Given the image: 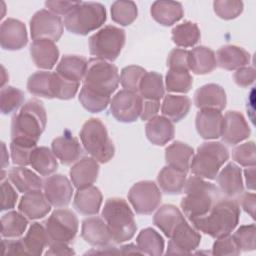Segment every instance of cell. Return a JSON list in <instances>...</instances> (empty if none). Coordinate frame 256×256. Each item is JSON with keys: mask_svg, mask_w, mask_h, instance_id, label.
<instances>
[{"mask_svg": "<svg viewBox=\"0 0 256 256\" xmlns=\"http://www.w3.org/2000/svg\"><path fill=\"white\" fill-rule=\"evenodd\" d=\"M120 82L118 68L101 59L88 61L79 102L88 112L99 113L105 110Z\"/></svg>", "mask_w": 256, "mask_h": 256, "instance_id": "6da1fadb", "label": "cell"}, {"mask_svg": "<svg viewBox=\"0 0 256 256\" xmlns=\"http://www.w3.org/2000/svg\"><path fill=\"white\" fill-rule=\"evenodd\" d=\"M240 208L231 198L219 199L210 211L202 217L190 220L192 226L212 238L229 235L238 225Z\"/></svg>", "mask_w": 256, "mask_h": 256, "instance_id": "7a4b0ae2", "label": "cell"}, {"mask_svg": "<svg viewBox=\"0 0 256 256\" xmlns=\"http://www.w3.org/2000/svg\"><path fill=\"white\" fill-rule=\"evenodd\" d=\"M183 192L185 196L182 198L180 206L189 221L207 214L220 199L218 188L198 176L186 179Z\"/></svg>", "mask_w": 256, "mask_h": 256, "instance_id": "3957f363", "label": "cell"}, {"mask_svg": "<svg viewBox=\"0 0 256 256\" xmlns=\"http://www.w3.org/2000/svg\"><path fill=\"white\" fill-rule=\"evenodd\" d=\"M46 123L47 115L43 103L37 99H31L12 118L11 140H24L37 144Z\"/></svg>", "mask_w": 256, "mask_h": 256, "instance_id": "277c9868", "label": "cell"}, {"mask_svg": "<svg viewBox=\"0 0 256 256\" xmlns=\"http://www.w3.org/2000/svg\"><path fill=\"white\" fill-rule=\"evenodd\" d=\"M101 214L115 243L126 242L135 235L137 225L134 214L124 199L116 197L107 199Z\"/></svg>", "mask_w": 256, "mask_h": 256, "instance_id": "5b68a950", "label": "cell"}, {"mask_svg": "<svg viewBox=\"0 0 256 256\" xmlns=\"http://www.w3.org/2000/svg\"><path fill=\"white\" fill-rule=\"evenodd\" d=\"M229 159V151L221 142L202 143L193 155L190 170L198 177L214 180L220 168Z\"/></svg>", "mask_w": 256, "mask_h": 256, "instance_id": "8992f818", "label": "cell"}, {"mask_svg": "<svg viewBox=\"0 0 256 256\" xmlns=\"http://www.w3.org/2000/svg\"><path fill=\"white\" fill-rule=\"evenodd\" d=\"M79 135L86 152L99 163H107L113 158L115 148L105 125L100 119L91 118L87 120L83 124Z\"/></svg>", "mask_w": 256, "mask_h": 256, "instance_id": "52a82bcc", "label": "cell"}, {"mask_svg": "<svg viewBox=\"0 0 256 256\" xmlns=\"http://www.w3.org/2000/svg\"><path fill=\"white\" fill-rule=\"evenodd\" d=\"M106 9L98 2H80L64 19V26L73 34L85 36L106 21Z\"/></svg>", "mask_w": 256, "mask_h": 256, "instance_id": "ba28073f", "label": "cell"}, {"mask_svg": "<svg viewBox=\"0 0 256 256\" xmlns=\"http://www.w3.org/2000/svg\"><path fill=\"white\" fill-rule=\"evenodd\" d=\"M125 31L113 25H107L90 36L89 52L97 59L114 61L120 55L125 44Z\"/></svg>", "mask_w": 256, "mask_h": 256, "instance_id": "9c48e42d", "label": "cell"}, {"mask_svg": "<svg viewBox=\"0 0 256 256\" xmlns=\"http://www.w3.org/2000/svg\"><path fill=\"white\" fill-rule=\"evenodd\" d=\"M49 244H69L77 235L79 222L75 213L69 209H56L44 221Z\"/></svg>", "mask_w": 256, "mask_h": 256, "instance_id": "30bf717a", "label": "cell"}, {"mask_svg": "<svg viewBox=\"0 0 256 256\" xmlns=\"http://www.w3.org/2000/svg\"><path fill=\"white\" fill-rule=\"evenodd\" d=\"M162 199L158 185L149 180L135 183L128 192V200L137 214L149 215L160 205Z\"/></svg>", "mask_w": 256, "mask_h": 256, "instance_id": "8fae6325", "label": "cell"}, {"mask_svg": "<svg viewBox=\"0 0 256 256\" xmlns=\"http://www.w3.org/2000/svg\"><path fill=\"white\" fill-rule=\"evenodd\" d=\"M30 34L33 41L48 39L57 42L63 34V22L60 16L51 11L39 10L30 20Z\"/></svg>", "mask_w": 256, "mask_h": 256, "instance_id": "7c38bea8", "label": "cell"}, {"mask_svg": "<svg viewBox=\"0 0 256 256\" xmlns=\"http://www.w3.org/2000/svg\"><path fill=\"white\" fill-rule=\"evenodd\" d=\"M142 98L132 91L120 90L110 101V112L112 116L119 122L132 123L135 122L141 113Z\"/></svg>", "mask_w": 256, "mask_h": 256, "instance_id": "4fadbf2b", "label": "cell"}, {"mask_svg": "<svg viewBox=\"0 0 256 256\" xmlns=\"http://www.w3.org/2000/svg\"><path fill=\"white\" fill-rule=\"evenodd\" d=\"M200 241L198 230L185 220L171 235L166 254H189L199 246Z\"/></svg>", "mask_w": 256, "mask_h": 256, "instance_id": "5bb4252c", "label": "cell"}, {"mask_svg": "<svg viewBox=\"0 0 256 256\" xmlns=\"http://www.w3.org/2000/svg\"><path fill=\"white\" fill-rule=\"evenodd\" d=\"M44 195L55 208L66 207L73 195V186L69 179L62 174L48 176L43 182Z\"/></svg>", "mask_w": 256, "mask_h": 256, "instance_id": "9a60e30c", "label": "cell"}, {"mask_svg": "<svg viewBox=\"0 0 256 256\" xmlns=\"http://www.w3.org/2000/svg\"><path fill=\"white\" fill-rule=\"evenodd\" d=\"M250 133V127L240 112L228 111L223 116L220 137L226 144H238L247 139Z\"/></svg>", "mask_w": 256, "mask_h": 256, "instance_id": "2e32d148", "label": "cell"}, {"mask_svg": "<svg viewBox=\"0 0 256 256\" xmlns=\"http://www.w3.org/2000/svg\"><path fill=\"white\" fill-rule=\"evenodd\" d=\"M28 42L25 24L15 18H7L0 26V44L5 50L15 51L26 46Z\"/></svg>", "mask_w": 256, "mask_h": 256, "instance_id": "e0dca14e", "label": "cell"}, {"mask_svg": "<svg viewBox=\"0 0 256 256\" xmlns=\"http://www.w3.org/2000/svg\"><path fill=\"white\" fill-rule=\"evenodd\" d=\"M99 163L93 157H83L76 161L69 171L72 184L77 188L92 186L99 174Z\"/></svg>", "mask_w": 256, "mask_h": 256, "instance_id": "ac0fdd59", "label": "cell"}, {"mask_svg": "<svg viewBox=\"0 0 256 256\" xmlns=\"http://www.w3.org/2000/svg\"><path fill=\"white\" fill-rule=\"evenodd\" d=\"M219 191L227 198L239 196L244 191L242 170L236 164L228 163L216 176Z\"/></svg>", "mask_w": 256, "mask_h": 256, "instance_id": "d6986e66", "label": "cell"}, {"mask_svg": "<svg viewBox=\"0 0 256 256\" xmlns=\"http://www.w3.org/2000/svg\"><path fill=\"white\" fill-rule=\"evenodd\" d=\"M227 97L224 89L214 83L198 88L194 94V104L199 109H216L222 111L226 107Z\"/></svg>", "mask_w": 256, "mask_h": 256, "instance_id": "ffe728a7", "label": "cell"}, {"mask_svg": "<svg viewBox=\"0 0 256 256\" xmlns=\"http://www.w3.org/2000/svg\"><path fill=\"white\" fill-rule=\"evenodd\" d=\"M223 115L216 109H200L196 114L195 126L203 139H217L221 135Z\"/></svg>", "mask_w": 256, "mask_h": 256, "instance_id": "44dd1931", "label": "cell"}, {"mask_svg": "<svg viewBox=\"0 0 256 256\" xmlns=\"http://www.w3.org/2000/svg\"><path fill=\"white\" fill-rule=\"evenodd\" d=\"M18 210L28 220H37L45 217L50 212L51 204L41 190L33 191L25 193L21 197Z\"/></svg>", "mask_w": 256, "mask_h": 256, "instance_id": "7402d4cb", "label": "cell"}, {"mask_svg": "<svg viewBox=\"0 0 256 256\" xmlns=\"http://www.w3.org/2000/svg\"><path fill=\"white\" fill-rule=\"evenodd\" d=\"M30 56L38 68L50 70L57 63L59 50L55 42L48 39H38L30 45Z\"/></svg>", "mask_w": 256, "mask_h": 256, "instance_id": "603a6c76", "label": "cell"}, {"mask_svg": "<svg viewBox=\"0 0 256 256\" xmlns=\"http://www.w3.org/2000/svg\"><path fill=\"white\" fill-rule=\"evenodd\" d=\"M81 237L85 242L96 247L108 245L110 240H112L106 222L104 219L96 216L83 220Z\"/></svg>", "mask_w": 256, "mask_h": 256, "instance_id": "cb8c5ba5", "label": "cell"}, {"mask_svg": "<svg viewBox=\"0 0 256 256\" xmlns=\"http://www.w3.org/2000/svg\"><path fill=\"white\" fill-rule=\"evenodd\" d=\"M51 150L64 165L75 163L82 154V147L79 141L70 134H64L55 138L51 143Z\"/></svg>", "mask_w": 256, "mask_h": 256, "instance_id": "d4e9b609", "label": "cell"}, {"mask_svg": "<svg viewBox=\"0 0 256 256\" xmlns=\"http://www.w3.org/2000/svg\"><path fill=\"white\" fill-rule=\"evenodd\" d=\"M147 139L154 145L164 146L174 138L175 129L172 121L165 116H155L145 125Z\"/></svg>", "mask_w": 256, "mask_h": 256, "instance_id": "484cf974", "label": "cell"}, {"mask_svg": "<svg viewBox=\"0 0 256 256\" xmlns=\"http://www.w3.org/2000/svg\"><path fill=\"white\" fill-rule=\"evenodd\" d=\"M217 65L221 68L232 71L247 66L250 63V54L244 48L235 45H225L216 53Z\"/></svg>", "mask_w": 256, "mask_h": 256, "instance_id": "4316f807", "label": "cell"}, {"mask_svg": "<svg viewBox=\"0 0 256 256\" xmlns=\"http://www.w3.org/2000/svg\"><path fill=\"white\" fill-rule=\"evenodd\" d=\"M102 193L99 188L95 186H89L81 189H77L74 196L73 205L74 208L82 215L90 216L98 214L102 204Z\"/></svg>", "mask_w": 256, "mask_h": 256, "instance_id": "83f0119b", "label": "cell"}, {"mask_svg": "<svg viewBox=\"0 0 256 256\" xmlns=\"http://www.w3.org/2000/svg\"><path fill=\"white\" fill-rule=\"evenodd\" d=\"M152 18L163 26H172L182 19L184 11L180 2L159 0L151 5Z\"/></svg>", "mask_w": 256, "mask_h": 256, "instance_id": "f1b7e54d", "label": "cell"}, {"mask_svg": "<svg viewBox=\"0 0 256 256\" xmlns=\"http://www.w3.org/2000/svg\"><path fill=\"white\" fill-rule=\"evenodd\" d=\"M188 66L194 74L204 75L217 67L216 56L213 50L205 46H197L188 51Z\"/></svg>", "mask_w": 256, "mask_h": 256, "instance_id": "f546056e", "label": "cell"}, {"mask_svg": "<svg viewBox=\"0 0 256 256\" xmlns=\"http://www.w3.org/2000/svg\"><path fill=\"white\" fill-rule=\"evenodd\" d=\"M182 212L174 205H162L153 216V223L158 227L166 237L170 238L175 229L185 221Z\"/></svg>", "mask_w": 256, "mask_h": 256, "instance_id": "4dcf8cb0", "label": "cell"}, {"mask_svg": "<svg viewBox=\"0 0 256 256\" xmlns=\"http://www.w3.org/2000/svg\"><path fill=\"white\" fill-rule=\"evenodd\" d=\"M7 175L9 181L21 193L39 191L43 188L44 181L35 172L24 166L12 168Z\"/></svg>", "mask_w": 256, "mask_h": 256, "instance_id": "1f68e13d", "label": "cell"}, {"mask_svg": "<svg viewBox=\"0 0 256 256\" xmlns=\"http://www.w3.org/2000/svg\"><path fill=\"white\" fill-rule=\"evenodd\" d=\"M193 155V148L181 141H175L165 149V161L167 165L185 173L190 169Z\"/></svg>", "mask_w": 256, "mask_h": 256, "instance_id": "d6a6232c", "label": "cell"}, {"mask_svg": "<svg viewBox=\"0 0 256 256\" xmlns=\"http://www.w3.org/2000/svg\"><path fill=\"white\" fill-rule=\"evenodd\" d=\"M88 61L86 58L78 55H65L59 61L56 67V73L62 77L80 83L84 79Z\"/></svg>", "mask_w": 256, "mask_h": 256, "instance_id": "836d02e7", "label": "cell"}, {"mask_svg": "<svg viewBox=\"0 0 256 256\" xmlns=\"http://www.w3.org/2000/svg\"><path fill=\"white\" fill-rule=\"evenodd\" d=\"M191 108V100L184 95L168 94L164 97L161 112L173 122H179L187 116Z\"/></svg>", "mask_w": 256, "mask_h": 256, "instance_id": "e575fe53", "label": "cell"}, {"mask_svg": "<svg viewBox=\"0 0 256 256\" xmlns=\"http://www.w3.org/2000/svg\"><path fill=\"white\" fill-rule=\"evenodd\" d=\"M187 173L171 166H165L157 176L160 189L167 194H180L183 192Z\"/></svg>", "mask_w": 256, "mask_h": 256, "instance_id": "d590c367", "label": "cell"}, {"mask_svg": "<svg viewBox=\"0 0 256 256\" xmlns=\"http://www.w3.org/2000/svg\"><path fill=\"white\" fill-rule=\"evenodd\" d=\"M27 255L40 256L47 245H49L48 236L44 225L34 222L29 227L25 236L22 238Z\"/></svg>", "mask_w": 256, "mask_h": 256, "instance_id": "8d00e7d4", "label": "cell"}, {"mask_svg": "<svg viewBox=\"0 0 256 256\" xmlns=\"http://www.w3.org/2000/svg\"><path fill=\"white\" fill-rule=\"evenodd\" d=\"M30 166L40 175L50 176L57 170L58 162L52 150L41 146L33 150L30 157Z\"/></svg>", "mask_w": 256, "mask_h": 256, "instance_id": "74e56055", "label": "cell"}, {"mask_svg": "<svg viewBox=\"0 0 256 256\" xmlns=\"http://www.w3.org/2000/svg\"><path fill=\"white\" fill-rule=\"evenodd\" d=\"M136 243L142 254L159 256L164 253V239L153 228L142 229L137 235Z\"/></svg>", "mask_w": 256, "mask_h": 256, "instance_id": "f35d334b", "label": "cell"}, {"mask_svg": "<svg viewBox=\"0 0 256 256\" xmlns=\"http://www.w3.org/2000/svg\"><path fill=\"white\" fill-rule=\"evenodd\" d=\"M28 219L17 211H9L1 217V236L3 238H20L26 231Z\"/></svg>", "mask_w": 256, "mask_h": 256, "instance_id": "ab89813d", "label": "cell"}, {"mask_svg": "<svg viewBox=\"0 0 256 256\" xmlns=\"http://www.w3.org/2000/svg\"><path fill=\"white\" fill-rule=\"evenodd\" d=\"M27 90L34 96L52 99L53 92V73L48 71H37L33 73L27 81Z\"/></svg>", "mask_w": 256, "mask_h": 256, "instance_id": "60d3db41", "label": "cell"}, {"mask_svg": "<svg viewBox=\"0 0 256 256\" xmlns=\"http://www.w3.org/2000/svg\"><path fill=\"white\" fill-rule=\"evenodd\" d=\"M200 37L199 27L191 21H184L172 29V41L179 47H193L199 42Z\"/></svg>", "mask_w": 256, "mask_h": 256, "instance_id": "b9f144b4", "label": "cell"}, {"mask_svg": "<svg viewBox=\"0 0 256 256\" xmlns=\"http://www.w3.org/2000/svg\"><path fill=\"white\" fill-rule=\"evenodd\" d=\"M164 93L165 90L162 75L154 71L146 72L138 88V94L141 98L160 101L164 96Z\"/></svg>", "mask_w": 256, "mask_h": 256, "instance_id": "7bdbcfd3", "label": "cell"}, {"mask_svg": "<svg viewBox=\"0 0 256 256\" xmlns=\"http://www.w3.org/2000/svg\"><path fill=\"white\" fill-rule=\"evenodd\" d=\"M25 101L23 91L13 86L3 87L0 91V110L2 114L8 115L16 112Z\"/></svg>", "mask_w": 256, "mask_h": 256, "instance_id": "ee69618b", "label": "cell"}, {"mask_svg": "<svg viewBox=\"0 0 256 256\" xmlns=\"http://www.w3.org/2000/svg\"><path fill=\"white\" fill-rule=\"evenodd\" d=\"M138 10L133 1H115L111 5V18L121 26H128L137 18Z\"/></svg>", "mask_w": 256, "mask_h": 256, "instance_id": "f6af8a7d", "label": "cell"}, {"mask_svg": "<svg viewBox=\"0 0 256 256\" xmlns=\"http://www.w3.org/2000/svg\"><path fill=\"white\" fill-rule=\"evenodd\" d=\"M193 78L189 71L168 70L165 77V86L169 92L187 93L191 90Z\"/></svg>", "mask_w": 256, "mask_h": 256, "instance_id": "bcb514c9", "label": "cell"}, {"mask_svg": "<svg viewBox=\"0 0 256 256\" xmlns=\"http://www.w3.org/2000/svg\"><path fill=\"white\" fill-rule=\"evenodd\" d=\"M37 147L36 143L24 140H11L10 153L12 162L17 166L30 165V157L33 150Z\"/></svg>", "mask_w": 256, "mask_h": 256, "instance_id": "7dc6e473", "label": "cell"}, {"mask_svg": "<svg viewBox=\"0 0 256 256\" xmlns=\"http://www.w3.org/2000/svg\"><path fill=\"white\" fill-rule=\"evenodd\" d=\"M146 74V70L137 65L126 66L122 69L120 75V83L125 90L138 93L139 84Z\"/></svg>", "mask_w": 256, "mask_h": 256, "instance_id": "c3c4849f", "label": "cell"}, {"mask_svg": "<svg viewBox=\"0 0 256 256\" xmlns=\"http://www.w3.org/2000/svg\"><path fill=\"white\" fill-rule=\"evenodd\" d=\"M78 82L70 81L56 72H53V92L54 97L61 100L72 99L79 88Z\"/></svg>", "mask_w": 256, "mask_h": 256, "instance_id": "681fc988", "label": "cell"}, {"mask_svg": "<svg viewBox=\"0 0 256 256\" xmlns=\"http://www.w3.org/2000/svg\"><path fill=\"white\" fill-rule=\"evenodd\" d=\"M214 12L224 20L237 18L243 11V2L239 0H216L213 2Z\"/></svg>", "mask_w": 256, "mask_h": 256, "instance_id": "f907efd6", "label": "cell"}, {"mask_svg": "<svg viewBox=\"0 0 256 256\" xmlns=\"http://www.w3.org/2000/svg\"><path fill=\"white\" fill-rule=\"evenodd\" d=\"M240 250L253 251L256 248V227L255 224L242 225L232 235Z\"/></svg>", "mask_w": 256, "mask_h": 256, "instance_id": "816d5d0a", "label": "cell"}, {"mask_svg": "<svg viewBox=\"0 0 256 256\" xmlns=\"http://www.w3.org/2000/svg\"><path fill=\"white\" fill-rule=\"evenodd\" d=\"M232 159L244 167L255 166V144L253 141H249L238 145L232 150Z\"/></svg>", "mask_w": 256, "mask_h": 256, "instance_id": "f5cc1de1", "label": "cell"}, {"mask_svg": "<svg viewBox=\"0 0 256 256\" xmlns=\"http://www.w3.org/2000/svg\"><path fill=\"white\" fill-rule=\"evenodd\" d=\"M240 252L241 250L239 246L237 245L233 236H230V234L217 238V240L214 242L212 247L213 255L235 256V255H239Z\"/></svg>", "mask_w": 256, "mask_h": 256, "instance_id": "db71d44e", "label": "cell"}, {"mask_svg": "<svg viewBox=\"0 0 256 256\" xmlns=\"http://www.w3.org/2000/svg\"><path fill=\"white\" fill-rule=\"evenodd\" d=\"M167 67L174 71H189L188 51L180 48L171 50L167 58Z\"/></svg>", "mask_w": 256, "mask_h": 256, "instance_id": "11a10c76", "label": "cell"}, {"mask_svg": "<svg viewBox=\"0 0 256 256\" xmlns=\"http://www.w3.org/2000/svg\"><path fill=\"white\" fill-rule=\"evenodd\" d=\"M18 194L8 180L1 181V210L13 209L16 205Z\"/></svg>", "mask_w": 256, "mask_h": 256, "instance_id": "9f6ffc18", "label": "cell"}, {"mask_svg": "<svg viewBox=\"0 0 256 256\" xmlns=\"http://www.w3.org/2000/svg\"><path fill=\"white\" fill-rule=\"evenodd\" d=\"M256 73L255 69L252 66H244L236 70V72L233 75V79L235 83L243 88H246L250 85H252L255 81Z\"/></svg>", "mask_w": 256, "mask_h": 256, "instance_id": "6f0895ef", "label": "cell"}, {"mask_svg": "<svg viewBox=\"0 0 256 256\" xmlns=\"http://www.w3.org/2000/svg\"><path fill=\"white\" fill-rule=\"evenodd\" d=\"M2 252L4 255H27L22 238H3Z\"/></svg>", "mask_w": 256, "mask_h": 256, "instance_id": "680465c9", "label": "cell"}, {"mask_svg": "<svg viewBox=\"0 0 256 256\" xmlns=\"http://www.w3.org/2000/svg\"><path fill=\"white\" fill-rule=\"evenodd\" d=\"M81 1H46L45 6L56 15H68Z\"/></svg>", "mask_w": 256, "mask_h": 256, "instance_id": "91938a15", "label": "cell"}, {"mask_svg": "<svg viewBox=\"0 0 256 256\" xmlns=\"http://www.w3.org/2000/svg\"><path fill=\"white\" fill-rule=\"evenodd\" d=\"M160 109V101L158 100H148L142 98V107L140 118L143 121H148L151 118L157 116Z\"/></svg>", "mask_w": 256, "mask_h": 256, "instance_id": "94428289", "label": "cell"}, {"mask_svg": "<svg viewBox=\"0 0 256 256\" xmlns=\"http://www.w3.org/2000/svg\"><path fill=\"white\" fill-rule=\"evenodd\" d=\"M239 202L243 210L248 213L251 218H255V206H256V196L254 193H244L239 198Z\"/></svg>", "mask_w": 256, "mask_h": 256, "instance_id": "6125c7cd", "label": "cell"}, {"mask_svg": "<svg viewBox=\"0 0 256 256\" xmlns=\"http://www.w3.org/2000/svg\"><path fill=\"white\" fill-rule=\"evenodd\" d=\"M75 251L66 243H52L49 244V249L45 255H74Z\"/></svg>", "mask_w": 256, "mask_h": 256, "instance_id": "be15d7a7", "label": "cell"}, {"mask_svg": "<svg viewBox=\"0 0 256 256\" xmlns=\"http://www.w3.org/2000/svg\"><path fill=\"white\" fill-rule=\"evenodd\" d=\"M245 176V183L246 187L250 190L255 189V166L247 167V169L244 171Z\"/></svg>", "mask_w": 256, "mask_h": 256, "instance_id": "e7e4bbea", "label": "cell"}, {"mask_svg": "<svg viewBox=\"0 0 256 256\" xmlns=\"http://www.w3.org/2000/svg\"><path fill=\"white\" fill-rule=\"evenodd\" d=\"M98 248H100L101 250H92L87 252V254H120V249H117L114 246L105 245Z\"/></svg>", "mask_w": 256, "mask_h": 256, "instance_id": "03108f58", "label": "cell"}, {"mask_svg": "<svg viewBox=\"0 0 256 256\" xmlns=\"http://www.w3.org/2000/svg\"><path fill=\"white\" fill-rule=\"evenodd\" d=\"M120 254H142L138 246L134 244H126L120 247Z\"/></svg>", "mask_w": 256, "mask_h": 256, "instance_id": "003e7915", "label": "cell"}]
</instances>
